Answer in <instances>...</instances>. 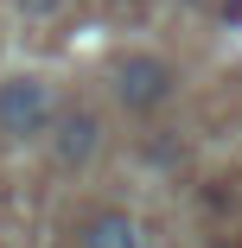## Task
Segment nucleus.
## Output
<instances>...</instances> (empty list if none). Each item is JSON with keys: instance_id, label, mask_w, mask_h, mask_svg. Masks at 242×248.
<instances>
[{"instance_id": "nucleus-1", "label": "nucleus", "mask_w": 242, "mask_h": 248, "mask_svg": "<svg viewBox=\"0 0 242 248\" xmlns=\"http://www.w3.org/2000/svg\"><path fill=\"white\" fill-rule=\"evenodd\" d=\"M58 89L45 83V77H7L0 83V134L7 140H51V127H58Z\"/></svg>"}, {"instance_id": "nucleus-2", "label": "nucleus", "mask_w": 242, "mask_h": 248, "mask_svg": "<svg viewBox=\"0 0 242 248\" xmlns=\"http://www.w3.org/2000/svg\"><path fill=\"white\" fill-rule=\"evenodd\" d=\"M115 102L128 108V115H153V108H166L172 102V89H178V70L160 58V51H128L121 64H115Z\"/></svg>"}, {"instance_id": "nucleus-5", "label": "nucleus", "mask_w": 242, "mask_h": 248, "mask_svg": "<svg viewBox=\"0 0 242 248\" xmlns=\"http://www.w3.org/2000/svg\"><path fill=\"white\" fill-rule=\"evenodd\" d=\"M58 7H64V0H19V13H26V19H51Z\"/></svg>"}, {"instance_id": "nucleus-4", "label": "nucleus", "mask_w": 242, "mask_h": 248, "mask_svg": "<svg viewBox=\"0 0 242 248\" xmlns=\"http://www.w3.org/2000/svg\"><path fill=\"white\" fill-rule=\"evenodd\" d=\"M147 235L134 229V217L128 210H96L83 229H77V248H140Z\"/></svg>"}, {"instance_id": "nucleus-7", "label": "nucleus", "mask_w": 242, "mask_h": 248, "mask_svg": "<svg viewBox=\"0 0 242 248\" xmlns=\"http://www.w3.org/2000/svg\"><path fill=\"white\" fill-rule=\"evenodd\" d=\"M140 248H153V242H140Z\"/></svg>"}, {"instance_id": "nucleus-6", "label": "nucleus", "mask_w": 242, "mask_h": 248, "mask_svg": "<svg viewBox=\"0 0 242 248\" xmlns=\"http://www.w3.org/2000/svg\"><path fill=\"white\" fill-rule=\"evenodd\" d=\"M178 7H204V0H178Z\"/></svg>"}, {"instance_id": "nucleus-3", "label": "nucleus", "mask_w": 242, "mask_h": 248, "mask_svg": "<svg viewBox=\"0 0 242 248\" xmlns=\"http://www.w3.org/2000/svg\"><path fill=\"white\" fill-rule=\"evenodd\" d=\"M96 153H102V121H96L89 108L58 115V127H51V159H58L64 172H83Z\"/></svg>"}]
</instances>
